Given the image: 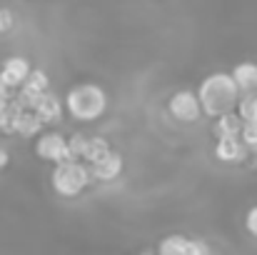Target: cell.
<instances>
[{
	"mask_svg": "<svg viewBox=\"0 0 257 255\" xmlns=\"http://www.w3.org/2000/svg\"><path fill=\"white\" fill-rule=\"evenodd\" d=\"M240 85L235 83L232 73H212L207 75L200 90H197V98L202 103V113L217 118L222 113H230L232 108H237V100H240Z\"/></svg>",
	"mask_w": 257,
	"mask_h": 255,
	"instance_id": "1",
	"label": "cell"
},
{
	"mask_svg": "<svg viewBox=\"0 0 257 255\" xmlns=\"http://www.w3.org/2000/svg\"><path fill=\"white\" fill-rule=\"evenodd\" d=\"M65 105H68V113L75 118V120H97L105 108H107V95L100 85H92V83H83V85H75L68 98H65Z\"/></svg>",
	"mask_w": 257,
	"mask_h": 255,
	"instance_id": "2",
	"label": "cell"
},
{
	"mask_svg": "<svg viewBox=\"0 0 257 255\" xmlns=\"http://www.w3.org/2000/svg\"><path fill=\"white\" fill-rule=\"evenodd\" d=\"M92 180L90 168H85L78 160H63L55 163L53 170V190L63 198H75L78 193H83Z\"/></svg>",
	"mask_w": 257,
	"mask_h": 255,
	"instance_id": "3",
	"label": "cell"
},
{
	"mask_svg": "<svg viewBox=\"0 0 257 255\" xmlns=\"http://www.w3.org/2000/svg\"><path fill=\"white\" fill-rule=\"evenodd\" d=\"M35 153H38L40 160H48V163L73 160L70 148H68V140L60 133H45V135H40L38 143H35Z\"/></svg>",
	"mask_w": 257,
	"mask_h": 255,
	"instance_id": "4",
	"label": "cell"
},
{
	"mask_svg": "<svg viewBox=\"0 0 257 255\" xmlns=\"http://www.w3.org/2000/svg\"><path fill=\"white\" fill-rule=\"evenodd\" d=\"M168 108H170L172 118L180 120V123H195V120H200V115H202V103H200V98H197L195 93H190V90L175 93L170 98V103H168Z\"/></svg>",
	"mask_w": 257,
	"mask_h": 255,
	"instance_id": "5",
	"label": "cell"
},
{
	"mask_svg": "<svg viewBox=\"0 0 257 255\" xmlns=\"http://www.w3.org/2000/svg\"><path fill=\"white\" fill-rule=\"evenodd\" d=\"M247 145L242 143L240 135H227V138H217V145H215V155L217 160L222 163H242L247 158Z\"/></svg>",
	"mask_w": 257,
	"mask_h": 255,
	"instance_id": "6",
	"label": "cell"
},
{
	"mask_svg": "<svg viewBox=\"0 0 257 255\" xmlns=\"http://www.w3.org/2000/svg\"><path fill=\"white\" fill-rule=\"evenodd\" d=\"M120 170H122V155H117V153H112V150H110L107 155H102L100 160L90 163L92 178H95V180H102V183L115 180V178L120 175Z\"/></svg>",
	"mask_w": 257,
	"mask_h": 255,
	"instance_id": "7",
	"label": "cell"
},
{
	"mask_svg": "<svg viewBox=\"0 0 257 255\" xmlns=\"http://www.w3.org/2000/svg\"><path fill=\"white\" fill-rule=\"evenodd\" d=\"M0 73H3L5 83L10 85V88H20V85L28 80V75H30V63L25 58H20V55H13V58H8L3 63V70Z\"/></svg>",
	"mask_w": 257,
	"mask_h": 255,
	"instance_id": "8",
	"label": "cell"
},
{
	"mask_svg": "<svg viewBox=\"0 0 257 255\" xmlns=\"http://www.w3.org/2000/svg\"><path fill=\"white\" fill-rule=\"evenodd\" d=\"M43 120H40V115L35 113V110H30V108H25V110H20L18 115H15V120H13V130L18 133V135H23V138H33V135H38L40 130H43Z\"/></svg>",
	"mask_w": 257,
	"mask_h": 255,
	"instance_id": "9",
	"label": "cell"
},
{
	"mask_svg": "<svg viewBox=\"0 0 257 255\" xmlns=\"http://www.w3.org/2000/svg\"><path fill=\"white\" fill-rule=\"evenodd\" d=\"M33 110L40 115V120H43L45 125H50V123H58V120H60V115H63V103L58 100V95H53V93L45 90Z\"/></svg>",
	"mask_w": 257,
	"mask_h": 255,
	"instance_id": "10",
	"label": "cell"
},
{
	"mask_svg": "<svg viewBox=\"0 0 257 255\" xmlns=\"http://www.w3.org/2000/svg\"><path fill=\"white\" fill-rule=\"evenodd\" d=\"M242 118H240V113H222V115H217L215 118V125H212V133L217 135V138H227V135H240L242 133Z\"/></svg>",
	"mask_w": 257,
	"mask_h": 255,
	"instance_id": "11",
	"label": "cell"
},
{
	"mask_svg": "<svg viewBox=\"0 0 257 255\" xmlns=\"http://www.w3.org/2000/svg\"><path fill=\"white\" fill-rule=\"evenodd\" d=\"M232 78H235V83L240 85L242 93L257 90V63H252V60L237 63V65L232 68Z\"/></svg>",
	"mask_w": 257,
	"mask_h": 255,
	"instance_id": "12",
	"label": "cell"
},
{
	"mask_svg": "<svg viewBox=\"0 0 257 255\" xmlns=\"http://www.w3.org/2000/svg\"><path fill=\"white\" fill-rule=\"evenodd\" d=\"M237 113L240 118L247 123V120H257V93L255 90H247L245 95H240L237 100Z\"/></svg>",
	"mask_w": 257,
	"mask_h": 255,
	"instance_id": "13",
	"label": "cell"
},
{
	"mask_svg": "<svg viewBox=\"0 0 257 255\" xmlns=\"http://www.w3.org/2000/svg\"><path fill=\"white\" fill-rule=\"evenodd\" d=\"M158 250L163 255H190V240L182 235H170L168 240L160 243Z\"/></svg>",
	"mask_w": 257,
	"mask_h": 255,
	"instance_id": "14",
	"label": "cell"
},
{
	"mask_svg": "<svg viewBox=\"0 0 257 255\" xmlns=\"http://www.w3.org/2000/svg\"><path fill=\"white\" fill-rule=\"evenodd\" d=\"M107 153H110V145H107V140H105V138H87V148H85L83 160L95 163V160H100V158H102V155H107Z\"/></svg>",
	"mask_w": 257,
	"mask_h": 255,
	"instance_id": "15",
	"label": "cell"
},
{
	"mask_svg": "<svg viewBox=\"0 0 257 255\" xmlns=\"http://www.w3.org/2000/svg\"><path fill=\"white\" fill-rule=\"evenodd\" d=\"M240 138H242V143L257 153V120H247V123H242V133H240Z\"/></svg>",
	"mask_w": 257,
	"mask_h": 255,
	"instance_id": "16",
	"label": "cell"
},
{
	"mask_svg": "<svg viewBox=\"0 0 257 255\" xmlns=\"http://www.w3.org/2000/svg\"><path fill=\"white\" fill-rule=\"evenodd\" d=\"M68 148H70V155H73V160H80V158L85 155L87 138H83V135H73V138L68 140Z\"/></svg>",
	"mask_w": 257,
	"mask_h": 255,
	"instance_id": "17",
	"label": "cell"
},
{
	"mask_svg": "<svg viewBox=\"0 0 257 255\" xmlns=\"http://www.w3.org/2000/svg\"><path fill=\"white\" fill-rule=\"evenodd\" d=\"M25 83L30 85V88H35V90H40V93H45L48 90V75L43 70H30V75H28Z\"/></svg>",
	"mask_w": 257,
	"mask_h": 255,
	"instance_id": "18",
	"label": "cell"
},
{
	"mask_svg": "<svg viewBox=\"0 0 257 255\" xmlns=\"http://www.w3.org/2000/svg\"><path fill=\"white\" fill-rule=\"evenodd\" d=\"M245 228H247L250 235L257 238V205H252V208L247 210V215H245Z\"/></svg>",
	"mask_w": 257,
	"mask_h": 255,
	"instance_id": "19",
	"label": "cell"
},
{
	"mask_svg": "<svg viewBox=\"0 0 257 255\" xmlns=\"http://www.w3.org/2000/svg\"><path fill=\"white\" fill-rule=\"evenodd\" d=\"M13 23H15L13 13H10L8 8H0V33H8V30L13 28Z\"/></svg>",
	"mask_w": 257,
	"mask_h": 255,
	"instance_id": "20",
	"label": "cell"
},
{
	"mask_svg": "<svg viewBox=\"0 0 257 255\" xmlns=\"http://www.w3.org/2000/svg\"><path fill=\"white\" fill-rule=\"evenodd\" d=\"M210 253V245L202 243V240H190V255H207Z\"/></svg>",
	"mask_w": 257,
	"mask_h": 255,
	"instance_id": "21",
	"label": "cell"
},
{
	"mask_svg": "<svg viewBox=\"0 0 257 255\" xmlns=\"http://www.w3.org/2000/svg\"><path fill=\"white\" fill-rule=\"evenodd\" d=\"M8 95H10V85L5 83V78L0 73V98H8Z\"/></svg>",
	"mask_w": 257,
	"mask_h": 255,
	"instance_id": "22",
	"label": "cell"
},
{
	"mask_svg": "<svg viewBox=\"0 0 257 255\" xmlns=\"http://www.w3.org/2000/svg\"><path fill=\"white\" fill-rule=\"evenodd\" d=\"M8 160H10V158H8V150H5V148H0V170L8 165Z\"/></svg>",
	"mask_w": 257,
	"mask_h": 255,
	"instance_id": "23",
	"label": "cell"
},
{
	"mask_svg": "<svg viewBox=\"0 0 257 255\" xmlns=\"http://www.w3.org/2000/svg\"><path fill=\"white\" fill-rule=\"evenodd\" d=\"M5 105H8V98H0V110H3Z\"/></svg>",
	"mask_w": 257,
	"mask_h": 255,
	"instance_id": "24",
	"label": "cell"
}]
</instances>
